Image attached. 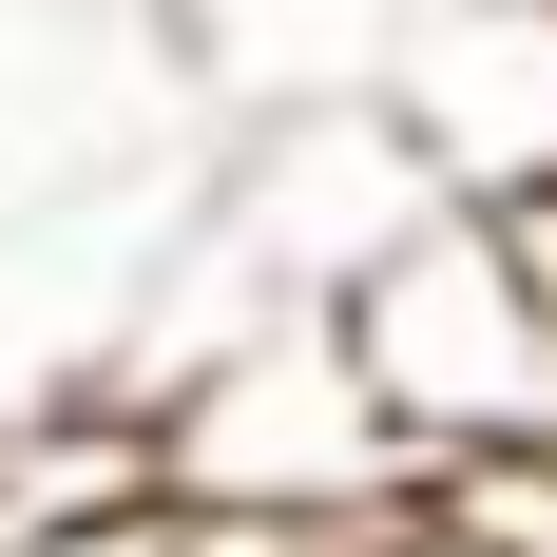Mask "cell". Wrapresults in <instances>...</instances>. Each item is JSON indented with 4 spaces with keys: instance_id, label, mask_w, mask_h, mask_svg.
I'll return each mask as SVG.
<instances>
[{
    "instance_id": "6da1fadb",
    "label": "cell",
    "mask_w": 557,
    "mask_h": 557,
    "mask_svg": "<svg viewBox=\"0 0 557 557\" xmlns=\"http://www.w3.org/2000/svg\"><path fill=\"white\" fill-rule=\"evenodd\" d=\"M327 327H346V366H366V404H385V443L423 481H461L500 443H557V346H539L500 193H404L327 270Z\"/></svg>"
},
{
    "instance_id": "7a4b0ae2",
    "label": "cell",
    "mask_w": 557,
    "mask_h": 557,
    "mask_svg": "<svg viewBox=\"0 0 557 557\" xmlns=\"http://www.w3.org/2000/svg\"><path fill=\"white\" fill-rule=\"evenodd\" d=\"M423 461L385 443V404H366V366H346L327 327V288H288L270 327L231 346L212 385L173 404V443H154V500H212V519H270V539H327V519L404 500Z\"/></svg>"
},
{
    "instance_id": "3957f363",
    "label": "cell",
    "mask_w": 557,
    "mask_h": 557,
    "mask_svg": "<svg viewBox=\"0 0 557 557\" xmlns=\"http://www.w3.org/2000/svg\"><path fill=\"white\" fill-rule=\"evenodd\" d=\"M288 557H500V539H481L461 500H423V519H404V500H366V519H327V539H288Z\"/></svg>"
},
{
    "instance_id": "277c9868",
    "label": "cell",
    "mask_w": 557,
    "mask_h": 557,
    "mask_svg": "<svg viewBox=\"0 0 557 557\" xmlns=\"http://www.w3.org/2000/svg\"><path fill=\"white\" fill-rule=\"evenodd\" d=\"M500 231H519V288H539V346H557V173H539V193H500Z\"/></svg>"
}]
</instances>
